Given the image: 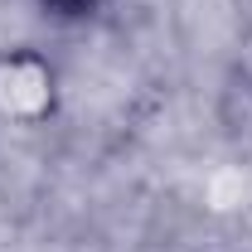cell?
<instances>
[{"instance_id": "1", "label": "cell", "mask_w": 252, "mask_h": 252, "mask_svg": "<svg viewBox=\"0 0 252 252\" xmlns=\"http://www.w3.org/2000/svg\"><path fill=\"white\" fill-rule=\"evenodd\" d=\"M59 107V73L39 49H5L0 54V117L34 126Z\"/></svg>"}, {"instance_id": "2", "label": "cell", "mask_w": 252, "mask_h": 252, "mask_svg": "<svg viewBox=\"0 0 252 252\" xmlns=\"http://www.w3.org/2000/svg\"><path fill=\"white\" fill-rule=\"evenodd\" d=\"M54 20H88V15H97L107 0H39Z\"/></svg>"}]
</instances>
